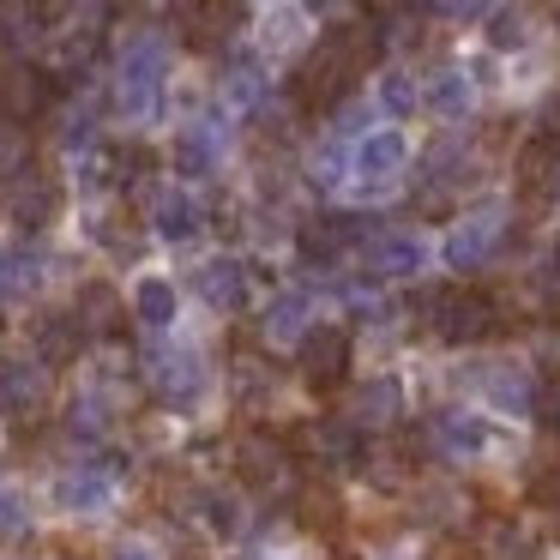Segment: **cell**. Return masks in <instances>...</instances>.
I'll return each mask as SVG.
<instances>
[{
  "label": "cell",
  "mask_w": 560,
  "mask_h": 560,
  "mask_svg": "<svg viewBox=\"0 0 560 560\" xmlns=\"http://www.w3.org/2000/svg\"><path fill=\"white\" fill-rule=\"evenodd\" d=\"M235 470H242V482L259 488V494H290L295 488V452L283 446L278 434L254 428V434H242V446H235Z\"/></svg>",
  "instance_id": "3"
},
{
  "label": "cell",
  "mask_w": 560,
  "mask_h": 560,
  "mask_svg": "<svg viewBox=\"0 0 560 560\" xmlns=\"http://www.w3.org/2000/svg\"><path fill=\"white\" fill-rule=\"evenodd\" d=\"M206 524H211L218 536H235V530H242V512H235V500H230V494H206Z\"/></svg>",
  "instance_id": "32"
},
{
  "label": "cell",
  "mask_w": 560,
  "mask_h": 560,
  "mask_svg": "<svg viewBox=\"0 0 560 560\" xmlns=\"http://www.w3.org/2000/svg\"><path fill=\"white\" fill-rule=\"evenodd\" d=\"M49 380L43 362H0V410H37Z\"/></svg>",
  "instance_id": "15"
},
{
  "label": "cell",
  "mask_w": 560,
  "mask_h": 560,
  "mask_svg": "<svg viewBox=\"0 0 560 560\" xmlns=\"http://www.w3.org/2000/svg\"><path fill=\"white\" fill-rule=\"evenodd\" d=\"M494 404H530V386L518 374H500L494 380Z\"/></svg>",
  "instance_id": "34"
},
{
  "label": "cell",
  "mask_w": 560,
  "mask_h": 560,
  "mask_svg": "<svg viewBox=\"0 0 560 560\" xmlns=\"http://www.w3.org/2000/svg\"><path fill=\"white\" fill-rule=\"evenodd\" d=\"M151 386H158L163 404H194L206 392V368H199L194 350H163L151 362Z\"/></svg>",
  "instance_id": "9"
},
{
  "label": "cell",
  "mask_w": 560,
  "mask_h": 560,
  "mask_svg": "<svg viewBox=\"0 0 560 560\" xmlns=\"http://www.w3.org/2000/svg\"><path fill=\"white\" fill-rule=\"evenodd\" d=\"M530 416L548 428V434H560V380H542V386L530 392Z\"/></svg>",
  "instance_id": "31"
},
{
  "label": "cell",
  "mask_w": 560,
  "mask_h": 560,
  "mask_svg": "<svg viewBox=\"0 0 560 560\" xmlns=\"http://www.w3.org/2000/svg\"><path fill=\"white\" fill-rule=\"evenodd\" d=\"M55 506L73 512V518H103V512L115 506L109 470H67L61 482H55Z\"/></svg>",
  "instance_id": "8"
},
{
  "label": "cell",
  "mask_w": 560,
  "mask_h": 560,
  "mask_svg": "<svg viewBox=\"0 0 560 560\" xmlns=\"http://www.w3.org/2000/svg\"><path fill=\"white\" fill-rule=\"evenodd\" d=\"M163 79H170V49L163 37H133L115 67V103L127 121H151L163 109Z\"/></svg>",
  "instance_id": "1"
},
{
  "label": "cell",
  "mask_w": 560,
  "mask_h": 560,
  "mask_svg": "<svg viewBox=\"0 0 560 560\" xmlns=\"http://www.w3.org/2000/svg\"><path fill=\"white\" fill-rule=\"evenodd\" d=\"M536 133H555V139H560V97L542 109V127H536Z\"/></svg>",
  "instance_id": "36"
},
{
  "label": "cell",
  "mask_w": 560,
  "mask_h": 560,
  "mask_svg": "<svg viewBox=\"0 0 560 560\" xmlns=\"http://www.w3.org/2000/svg\"><path fill=\"white\" fill-rule=\"evenodd\" d=\"M368 223L374 218H350V211H331V218L302 223V259L307 266H331L338 254H350V247L368 242Z\"/></svg>",
  "instance_id": "6"
},
{
  "label": "cell",
  "mask_w": 560,
  "mask_h": 560,
  "mask_svg": "<svg viewBox=\"0 0 560 560\" xmlns=\"http://www.w3.org/2000/svg\"><path fill=\"white\" fill-rule=\"evenodd\" d=\"M73 319L85 326V338H91V331H115V326H121V295H115L109 283H85L79 302H73Z\"/></svg>",
  "instance_id": "22"
},
{
  "label": "cell",
  "mask_w": 560,
  "mask_h": 560,
  "mask_svg": "<svg viewBox=\"0 0 560 560\" xmlns=\"http://www.w3.org/2000/svg\"><path fill=\"white\" fill-rule=\"evenodd\" d=\"M440 440H446V452H482L488 446V428H482V416H464V410H446L440 416Z\"/></svg>",
  "instance_id": "25"
},
{
  "label": "cell",
  "mask_w": 560,
  "mask_h": 560,
  "mask_svg": "<svg viewBox=\"0 0 560 560\" xmlns=\"http://www.w3.org/2000/svg\"><path fill=\"white\" fill-rule=\"evenodd\" d=\"M470 103H476V91H470V79H464L458 67L434 73V85H428V109H434V115H446V121H464V115H470Z\"/></svg>",
  "instance_id": "23"
},
{
  "label": "cell",
  "mask_w": 560,
  "mask_h": 560,
  "mask_svg": "<svg viewBox=\"0 0 560 560\" xmlns=\"http://www.w3.org/2000/svg\"><path fill=\"white\" fill-rule=\"evenodd\" d=\"M500 235H506V211H500V206H482V211H470V218L452 230L446 259H452L458 271H476V266H488V254L500 247Z\"/></svg>",
  "instance_id": "7"
},
{
  "label": "cell",
  "mask_w": 560,
  "mask_h": 560,
  "mask_svg": "<svg viewBox=\"0 0 560 560\" xmlns=\"http://www.w3.org/2000/svg\"><path fill=\"white\" fill-rule=\"evenodd\" d=\"M218 127H206V121H194V127H182V133H175V175H211L218 170Z\"/></svg>",
  "instance_id": "14"
},
{
  "label": "cell",
  "mask_w": 560,
  "mask_h": 560,
  "mask_svg": "<svg viewBox=\"0 0 560 560\" xmlns=\"http://www.w3.org/2000/svg\"><path fill=\"white\" fill-rule=\"evenodd\" d=\"M79 350H85V326H79L73 314H49V319L37 326V362H43V368L73 362Z\"/></svg>",
  "instance_id": "17"
},
{
  "label": "cell",
  "mask_w": 560,
  "mask_h": 560,
  "mask_svg": "<svg viewBox=\"0 0 560 560\" xmlns=\"http://www.w3.org/2000/svg\"><path fill=\"white\" fill-rule=\"evenodd\" d=\"M307 314H314L307 290H283V295H271V302H266V319H259V331H266L271 343L302 338V331H307Z\"/></svg>",
  "instance_id": "18"
},
{
  "label": "cell",
  "mask_w": 560,
  "mask_h": 560,
  "mask_svg": "<svg viewBox=\"0 0 560 560\" xmlns=\"http://www.w3.org/2000/svg\"><path fill=\"white\" fill-rule=\"evenodd\" d=\"M314 446H319V464H326V470H355V464L368 458V452H362V428H355V422H326L314 434Z\"/></svg>",
  "instance_id": "20"
},
{
  "label": "cell",
  "mask_w": 560,
  "mask_h": 560,
  "mask_svg": "<svg viewBox=\"0 0 560 560\" xmlns=\"http://www.w3.org/2000/svg\"><path fill=\"white\" fill-rule=\"evenodd\" d=\"M199 206H194V194H182V187H163L158 199H151V230L163 235V242H194L199 235Z\"/></svg>",
  "instance_id": "13"
},
{
  "label": "cell",
  "mask_w": 560,
  "mask_h": 560,
  "mask_svg": "<svg viewBox=\"0 0 560 560\" xmlns=\"http://www.w3.org/2000/svg\"><path fill=\"white\" fill-rule=\"evenodd\" d=\"M109 560H158V555H151V548H139V542H121Z\"/></svg>",
  "instance_id": "37"
},
{
  "label": "cell",
  "mask_w": 560,
  "mask_h": 560,
  "mask_svg": "<svg viewBox=\"0 0 560 560\" xmlns=\"http://www.w3.org/2000/svg\"><path fill=\"white\" fill-rule=\"evenodd\" d=\"M43 283V254L31 242L0 247V295H31Z\"/></svg>",
  "instance_id": "21"
},
{
  "label": "cell",
  "mask_w": 560,
  "mask_h": 560,
  "mask_svg": "<svg viewBox=\"0 0 560 560\" xmlns=\"http://www.w3.org/2000/svg\"><path fill=\"white\" fill-rule=\"evenodd\" d=\"M331 7H343V0H307V13H331Z\"/></svg>",
  "instance_id": "38"
},
{
  "label": "cell",
  "mask_w": 560,
  "mask_h": 560,
  "mask_svg": "<svg viewBox=\"0 0 560 560\" xmlns=\"http://www.w3.org/2000/svg\"><path fill=\"white\" fill-rule=\"evenodd\" d=\"M31 512H25V494L13 482H0V536H25Z\"/></svg>",
  "instance_id": "30"
},
{
  "label": "cell",
  "mask_w": 560,
  "mask_h": 560,
  "mask_svg": "<svg viewBox=\"0 0 560 560\" xmlns=\"http://www.w3.org/2000/svg\"><path fill=\"white\" fill-rule=\"evenodd\" d=\"M380 103H386L392 115H416L422 91H416V79H410V73H386V79H380Z\"/></svg>",
  "instance_id": "29"
},
{
  "label": "cell",
  "mask_w": 560,
  "mask_h": 560,
  "mask_svg": "<svg viewBox=\"0 0 560 560\" xmlns=\"http://www.w3.org/2000/svg\"><path fill=\"white\" fill-rule=\"evenodd\" d=\"M398 410H404L398 380H374V386L355 392V410L343 416V422H355V428H392V422H398Z\"/></svg>",
  "instance_id": "19"
},
{
  "label": "cell",
  "mask_w": 560,
  "mask_h": 560,
  "mask_svg": "<svg viewBox=\"0 0 560 560\" xmlns=\"http://www.w3.org/2000/svg\"><path fill=\"white\" fill-rule=\"evenodd\" d=\"M404 163H410V139L386 127V133H368L362 145H355L350 175L362 182V194H386V187L404 175Z\"/></svg>",
  "instance_id": "5"
},
{
  "label": "cell",
  "mask_w": 560,
  "mask_h": 560,
  "mask_svg": "<svg viewBox=\"0 0 560 560\" xmlns=\"http://www.w3.org/2000/svg\"><path fill=\"white\" fill-rule=\"evenodd\" d=\"M524 37H530L524 7H494V19H488V43H494V49H524Z\"/></svg>",
  "instance_id": "27"
},
{
  "label": "cell",
  "mask_w": 560,
  "mask_h": 560,
  "mask_svg": "<svg viewBox=\"0 0 560 560\" xmlns=\"http://www.w3.org/2000/svg\"><path fill=\"white\" fill-rule=\"evenodd\" d=\"M428 13L434 19H476L482 13V0H428Z\"/></svg>",
  "instance_id": "33"
},
{
  "label": "cell",
  "mask_w": 560,
  "mask_h": 560,
  "mask_svg": "<svg viewBox=\"0 0 560 560\" xmlns=\"http://www.w3.org/2000/svg\"><path fill=\"white\" fill-rule=\"evenodd\" d=\"M55 206H61V194H55L49 182H25L13 194V223L19 230H43V223L55 218Z\"/></svg>",
  "instance_id": "24"
},
{
  "label": "cell",
  "mask_w": 560,
  "mask_h": 560,
  "mask_svg": "<svg viewBox=\"0 0 560 560\" xmlns=\"http://www.w3.org/2000/svg\"><path fill=\"white\" fill-rule=\"evenodd\" d=\"M482 548H488V560H524L530 555V542H524V530L512 518H494L482 530Z\"/></svg>",
  "instance_id": "28"
},
{
  "label": "cell",
  "mask_w": 560,
  "mask_h": 560,
  "mask_svg": "<svg viewBox=\"0 0 560 560\" xmlns=\"http://www.w3.org/2000/svg\"><path fill=\"white\" fill-rule=\"evenodd\" d=\"M428 326H434L440 343H482V338H494L500 314H494V302H488L482 290H434Z\"/></svg>",
  "instance_id": "2"
},
{
  "label": "cell",
  "mask_w": 560,
  "mask_h": 560,
  "mask_svg": "<svg viewBox=\"0 0 560 560\" xmlns=\"http://www.w3.org/2000/svg\"><path fill=\"white\" fill-rule=\"evenodd\" d=\"M368 247V266L380 271V278H416V271L428 266V242L410 230H392V235H374Z\"/></svg>",
  "instance_id": "10"
},
{
  "label": "cell",
  "mask_w": 560,
  "mask_h": 560,
  "mask_svg": "<svg viewBox=\"0 0 560 560\" xmlns=\"http://www.w3.org/2000/svg\"><path fill=\"white\" fill-rule=\"evenodd\" d=\"M518 187H524L530 199L560 194V139H555V133H536L530 145L518 151Z\"/></svg>",
  "instance_id": "12"
},
{
  "label": "cell",
  "mask_w": 560,
  "mask_h": 560,
  "mask_svg": "<svg viewBox=\"0 0 560 560\" xmlns=\"http://www.w3.org/2000/svg\"><path fill=\"white\" fill-rule=\"evenodd\" d=\"M223 91H230L235 109H254V103L266 97V73H259V61H235L230 79H223Z\"/></svg>",
  "instance_id": "26"
},
{
  "label": "cell",
  "mask_w": 560,
  "mask_h": 560,
  "mask_svg": "<svg viewBox=\"0 0 560 560\" xmlns=\"http://www.w3.org/2000/svg\"><path fill=\"white\" fill-rule=\"evenodd\" d=\"M133 314H139V326H145V331H170L175 314H182V295H175V283H170V278H139Z\"/></svg>",
  "instance_id": "16"
},
{
  "label": "cell",
  "mask_w": 560,
  "mask_h": 560,
  "mask_svg": "<svg viewBox=\"0 0 560 560\" xmlns=\"http://www.w3.org/2000/svg\"><path fill=\"white\" fill-rule=\"evenodd\" d=\"M536 506H548V512H555V518H560V470L536 482Z\"/></svg>",
  "instance_id": "35"
},
{
  "label": "cell",
  "mask_w": 560,
  "mask_h": 560,
  "mask_svg": "<svg viewBox=\"0 0 560 560\" xmlns=\"http://www.w3.org/2000/svg\"><path fill=\"white\" fill-rule=\"evenodd\" d=\"M199 295H206V307H218V314L247 307V266L230 254L206 259V266H199Z\"/></svg>",
  "instance_id": "11"
},
{
  "label": "cell",
  "mask_w": 560,
  "mask_h": 560,
  "mask_svg": "<svg viewBox=\"0 0 560 560\" xmlns=\"http://www.w3.org/2000/svg\"><path fill=\"white\" fill-rule=\"evenodd\" d=\"M302 380L314 392H338L350 380V331L343 326H307L302 331Z\"/></svg>",
  "instance_id": "4"
}]
</instances>
